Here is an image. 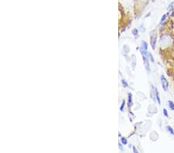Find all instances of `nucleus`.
<instances>
[{
	"mask_svg": "<svg viewBox=\"0 0 174 153\" xmlns=\"http://www.w3.org/2000/svg\"><path fill=\"white\" fill-rule=\"evenodd\" d=\"M156 40H157V33L156 30H154L151 33V36H150V44L152 46V50L156 49Z\"/></svg>",
	"mask_w": 174,
	"mask_h": 153,
	"instance_id": "obj_1",
	"label": "nucleus"
},
{
	"mask_svg": "<svg viewBox=\"0 0 174 153\" xmlns=\"http://www.w3.org/2000/svg\"><path fill=\"white\" fill-rule=\"evenodd\" d=\"M160 80H161V84H162V87H163L164 91H167V90L169 88V82L166 80V78L165 77L164 75H161L160 77Z\"/></svg>",
	"mask_w": 174,
	"mask_h": 153,
	"instance_id": "obj_2",
	"label": "nucleus"
},
{
	"mask_svg": "<svg viewBox=\"0 0 174 153\" xmlns=\"http://www.w3.org/2000/svg\"><path fill=\"white\" fill-rule=\"evenodd\" d=\"M140 52L142 53V55H144V56H147L148 53V45L146 44V42L142 41L141 44V47H140Z\"/></svg>",
	"mask_w": 174,
	"mask_h": 153,
	"instance_id": "obj_3",
	"label": "nucleus"
},
{
	"mask_svg": "<svg viewBox=\"0 0 174 153\" xmlns=\"http://www.w3.org/2000/svg\"><path fill=\"white\" fill-rule=\"evenodd\" d=\"M142 60H143V64H144L145 69L147 70L148 72H150V66H149V59L145 56H144V55H142Z\"/></svg>",
	"mask_w": 174,
	"mask_h": 153,
	"instance_id": "obj_4",
	"label": "nucleus"
},
{
	"mask_svg": "<svg viewBox=\"0 0 174 153\" xmlns=\"http://www.w3.org/2000/svg\"><path fill=\"white\" fill-rule=\"evenodd\" d=\"M155 97H156V101H157V103L159 104H161V100H160L159 91H158L157 87L155 88Z\"/></svg>",
	"mask_w": 174,
	"mask_h": 153,
	"instance_id": "obj_5",
	"label": "nucleus"
},
{
	"mask_svg": "<svg viewBox=\"0 0 174 153\" xmlns=\"http://www.w3.org/2000/svg\"><path fill=\"white\" fill-rule=\"evenodd\" d=\"M133 102H132V95L131 93H129V97H128V107L130 108L132 106Z\"/></svg>",
	"mask_w": 174,
	"mask_h": 153,
	"instance_id": "obj_6",
	"label": "nucleus"
},
{
	"mask_svg": "<svg viewBox=\"0 0 174 153\" xmlns=\"http://www.w3.org/2000/svg\"><path fill=\"white\" fill-rule=\"evenodd\" d=\"M168 105H169V109L172 110V111H174V103L172 101H168Z\"/></svg>",
	"mask_w": 174,
	"mask_h": 153,
	"instance_id": "obj_7",
	"label": "nucleus"
},
{
	"mask_svg": "<svg viewBox=\"0 0 174 153\" xmlns=\"http://www.w3.org/2000/svg\"><path fill=\"white\" fill-rule=\"evenodd\" d=\"M132 57H133V60H132V70H135V68H136V56H135V55H133Z\"/></svg>",
	"mask_w": 174,
	"mask_h": 153,
	"instance_id": "obj_8",
	"label": "nucleus"
},
{
	"mask_svg": "<svg viewBox=\"0 0 174 153\" xmlns=\"http://www.w3.org/2000/svg\"><path fill=\"white\" fill-rule=\"evenodd\" d=\"M166 130H167V131H169V133H170L171 135H174V131H173V128H171L170 126H169V125H167L166 127Z\"/></svg>",
	"mask_w": 174,
	"mask_h": 153,
	"instance_id": "obj_9",
	"label": "nucleus"
},
{
	"mask_svg": "<svg viewBox=\"0 0 174 153\" xmlns=\"http://www.w3.org/2000/svg\"><path fill=\"white\" fill-rule=\"evenodd\" d=\"M146 57H147L148 59H149L150 60H151V62H154V57H152V53H149L148 52V53H147V56H146Z\"/></svg>",
	"mask_w": 174,
	"mask_h": 153,
	"instance_id": "obj_10",
	"label": "nucleus"
},
{
	"mask_svg": "<svg viewBox=\"0 0 174 153\" xmlns=\"http://www.w3.org/2000/svg\"><path fill=\"white\" fill-rule=\"evenodd\" d=\"M173 6H174V3H173V2H171V3L169 5V6H168V8H167V10H168L169 12L173 10Z\"/></svg>",
	"mask_w": 174,
	"mask_h": 153,
	"instance_id": "obj_11",
	"label": "nucleus"
},
{
	"mask_svg": "<svg viewBox=\"0 0 174 153\" xmlns=\"http://www.w3.org/2000/svg\"><path fill=\"white\" fill-rule=\"evenodd\" d=\"M167 15H168V13H167V14H164V15H163V17L161 18V20H160V24H162V23H163V22L166 20V19Z\"/></svg>",
	"mask_w": 174,
	"mask_h": 153,
	"instance_id": "obj_12",
	"label": "nucleus"
},
{
	"mask_svg": "<svg viewBox=\"0 0 174 153\" xmlns=\"http://www.w3.org/2000/svg\"><path fill=\"white\" fill-rule=\"evenodd\" d=\"M125 100H123V101H122V103L120 106V111H124V108H125Z\"/></svg>",
	"mask_w": 174,
	"mask_h": 153,
	"instance_id": "obj_13",
	"label": "nucleus"
},
{
	"mask_svg": "<svg viewBox=\"0 0 174 153\" xmlns=\"http://www.w3.org/2000/svg\"><path fill=\"white\" fill-rule=\"evenodd\" d=\"M132 33V34L134 35V36L136 37L138 36V34H139V30H138V29H134Z\"/></svg>",
	"mask_w": 174,
	"mask_h": 153,
	"instance_id": "obj_14",
	"label": "nucleus"
},
{
	"mask_svg": "<svg viewBox=\"0 0 174 153\" xmlns=\"http://www.w3.org/2000/svg\"><path fill=\"white\" fill-rule=\"evenodd\" d=\"M121 83L123 84V86H124L125 87H129L128 83H127V82H126L124 79H122V80H121Z\"/></svg>",
	"mask_w": 174,
	"mask_h": 153,
	"instance_id": "obj_15",
	"label": "nucleus"
},
{
	"mask_svg": "<svg viewBox=\"0 0 174 153\" xmlns=\"http://www.w3.org/2000/svg\"><path fill=\"white\" fill-rule=\"evenodd\" d=\"M121 143L123 144V145H127V143H128L127 139L125 138H121Z\"/></svg>",
	"mask_w": 174,
	"mask_h": 153,
	"instance_id": "obj_16",
	"label": "nucleus"
},
{
	"mask_svg": "<svg viewBox=\"0 0 174 153\" xmlns=\"http://www.w3.org/2000/svg\"><path fill=\"white\" fill-rule=\"evenodd\" d=\"M163 115H165V117H169V115H168V112H167V110L166 109V108H163Z\"/></svg>",
	"mask_w": 174,
	"mask_h": 153,
	"instance_id": "obj_17",
	"label": "nucleus"
},
{
	"mask_svg": "<svg viewBox=\"0 0 174 153\" xmlns=\"http://www.w3.org/2000/svg\"><path fill=\"white\" fill-rule=\"evenodd\" d=\"M118 146H119V148H120V150H121V151H123V150H124L123 146H122L121 143H119V144H118Z\"/></svg>",
	"mask_w": 174,
	"mask_h": 153,
	"instance_id": "obj_18",
	"label": "nucleus"
},
{
	"mask_svg": "<svg viewBox=\"0 0 174 153\" xmlns=\"http://www.w3.org/2000/svg\"><path fill=\"white\" fill-rule=\"evenodd\" d=\"M132 149H133V152H135V153H138V152H139V151L136 149V148L135 146L132 147Z\"/></svg>",
	"mask_w": 174,
	"mask_h": 153,
	"instance_id": "obj_19",
	"label": "nucleus"
}]
</instances>
